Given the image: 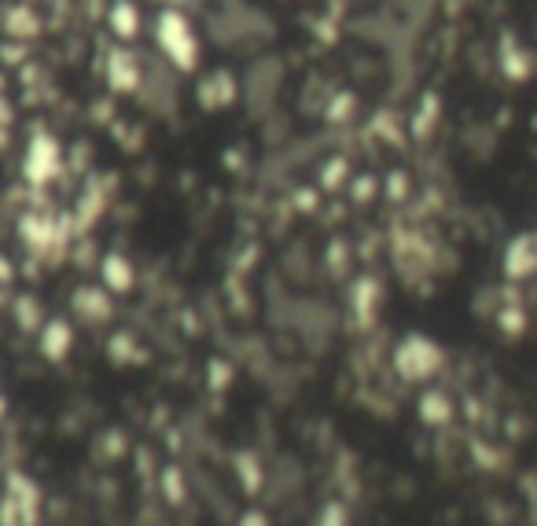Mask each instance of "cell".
<instances>
[{
    "mask_svg": "<svg viewBox=\"0 0 537 526\" xmlns=\"http://www.w3.org/2000/svg\"><path fill=\"white\" fill-rule=\"evenodd\" d=\"M155 41H159L162 56L170 59L173 67L192 74L199 67V37H195V26L188 23V15L177 12V8H166L155 19Z\"/></svg>",
    "mask_w": 537,
    "mask_h": 526,
    "instance_id": "cell-1",
    "label": "cell"
},
{
    "mask_svg": "<svg viewBox=\"0 0 537 526\" xmlns=\"http://www.w3.org/2000/svg\"><path fill=\"white\" fill-rule=\"evenodd\" d=\"M394 365H398V372L405 379H427L442 365V350H438L431 339H423V335H409V339L398 346Z\"/></svg>",
    "mask_w": 537,
    "mask_h": 526,
    "instance_id": "cell-2",
    "label": "cell"
},
{
    "mask_svg": "<svg viewBox=\"0 0 537 526\" xmlns=\"http://www.w3.org/2000/svg\"><path fill=\"white\" fill-rule=\"evenodd\" d=\"M23 173L30 184H48L59 173V144L48 137L45 129H37L30 144H26V162Z\"/></svg>",
    "mask_w": 537,
    "mask_h": 526,
    "instance_id": "cell-3",
    "label": "cell"
},
{
    "mask_svg": "<svg viewBox=\"0 0 537 526\" xmlns=\"http://www.w3.org/2000/svg\"><path fill=\"white\" fill-rule=\"evenodd\" d=\"M107 81L115 92H133L140 85V63L129 48H115L107 59Z\"/></svg>",
    "mask_w": 537,
    "mask_h": 526,
    "instance_id": "cell-4",
    "label": "cell"
},
{
    "mask_svg": "<svg viewBox=\"0 0 537 526\" xmlns=\"http://www.w3.org/2000/svg\"><path fill=\"white\" fill-rule=\"evenodd\" d=\"M100 276H103V287L107 291H115V295H126V291H133V265H129L126 254H107L100 265Z\"/></svg>",
    "mask_w": 537,
    "mask_h": 526,
    "instance_id": "cell-5",
    "label": "cell"
},
{
    "mask_svg": "<svg viewBox=\"0 0 537 526\" xmlns=\"http://www.w3.org/2000/svg\"><path fill=\"white\" fill-rule=\"evenodd\" d=\"M70 346H74V332H70L67 321H48L45 328H41V354L48 357V361H63V357L70 354Z\"/></svg>",
    "mask_w": 537,
    "mask_h": 526,
    "instance_id": "cell-6",
    "label": "cell"
},
{
    "mask_svg": "<svg viewBox=\"0 0 537 526\" xmlns=\"http://www.w3.org/2000/svg\"><path fill=\"white\" fill-rule=\"evenodd\" d=\"M12 497L4 501V512H12V508H19V519H34L37 504H41V493H37L34 479H26V475H12Z\"/></svg>",
    "mask_w": 537,
    "mask_h": 526,
    "instance_id": "cell-7",
    "label": "cell"
},
{
    "mask_svg": "<svg viewBox=\"0 0 537 526\" xmlns=\"http://www.w3.org/2000/svg\"><path fill=\"white\" fill-rule=\"evenodd\" d=\"M74 313L89 324L107 321V317H111V302H107V295L96 291V287H78V291H74Z\"/></svg>",
    "mask_w": 537,
    "mask_h": 526,
    "instance_id": "cell-8",
    "label": "cell"
},
{
    "mask_svg": "<svg viewBox=\"0 0 537 526\" xmlns=\"http://www.w3.org/2000/svg\"><path fill=\"white\" fill-rule=\"evenodd\" d=\"M111 30H115L122 41H133L140 30V12L129 4V0H115L111 4Z\"/></svg>",
    "mask_w": 537,
    "mask_h": 526,
    "instance_id": "cell-9",
    "label": "cell"
},
{
    "mask_svg": "<svg viewBox=\"0 0 537 526\" xmlns=\"http://www.w3.org/2000/svg\"><path fill=\"white\" fill-rule=\"evenodd\" d=\"M162 490H166V501H181V497H184L181 471H177V468H166V471H162Z\"/></svg>",
    "mask_w": 537,
    "mask_h": 526,
    "instance_id": "cell-10",
    "label": "cell"
},
{
    "mask_svg": "<svg viewBox=\"0 0 537 526\" xmlns=\"http://www.w3.org/2000/svg\"><path fill=\"white\" fill-rule=\"evenodd\" d=\"M12 122V111H8V103L0 100V126H8Z\"/></svg>",
    "mask_w": 537,
    "mask_h": 526,
    "instance_id": "cell-11",
    "label": "cell"
},
{
    "mask_svg": "<svg viewBox=\"0 0 537 526\" xmlns=\"http://www.w3.org/2000/svg\"><path fill=\"white\" fill-rule=\"evenodd\" d=\"M0 409H4V401H0Z\"/></svg>",
    "mask_w": 537,
    "mask_h": 526,
    "instance_id": "cell-12",
    "label": "cell"
}]
</instances>
